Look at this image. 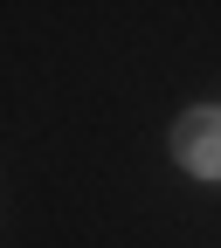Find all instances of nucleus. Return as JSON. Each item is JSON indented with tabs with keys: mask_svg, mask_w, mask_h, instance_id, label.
Instances as JSON below:
<instances>
[{
	"mask_svg": "<svg viewBox=\"0 0 221 248\" xmlns=\"http://www.w3.org/2000/svg\"><path fill=\"white\" fill-rule=\"evenodd\" d=\"M173 159L201 179H221V110H187L173 124Z\"/></svg>",
	"mask_w": 221,
	"mask_h": 248,
	"instance_id": "obj_1",
	"label": "nucleus"
}]
</instances>
